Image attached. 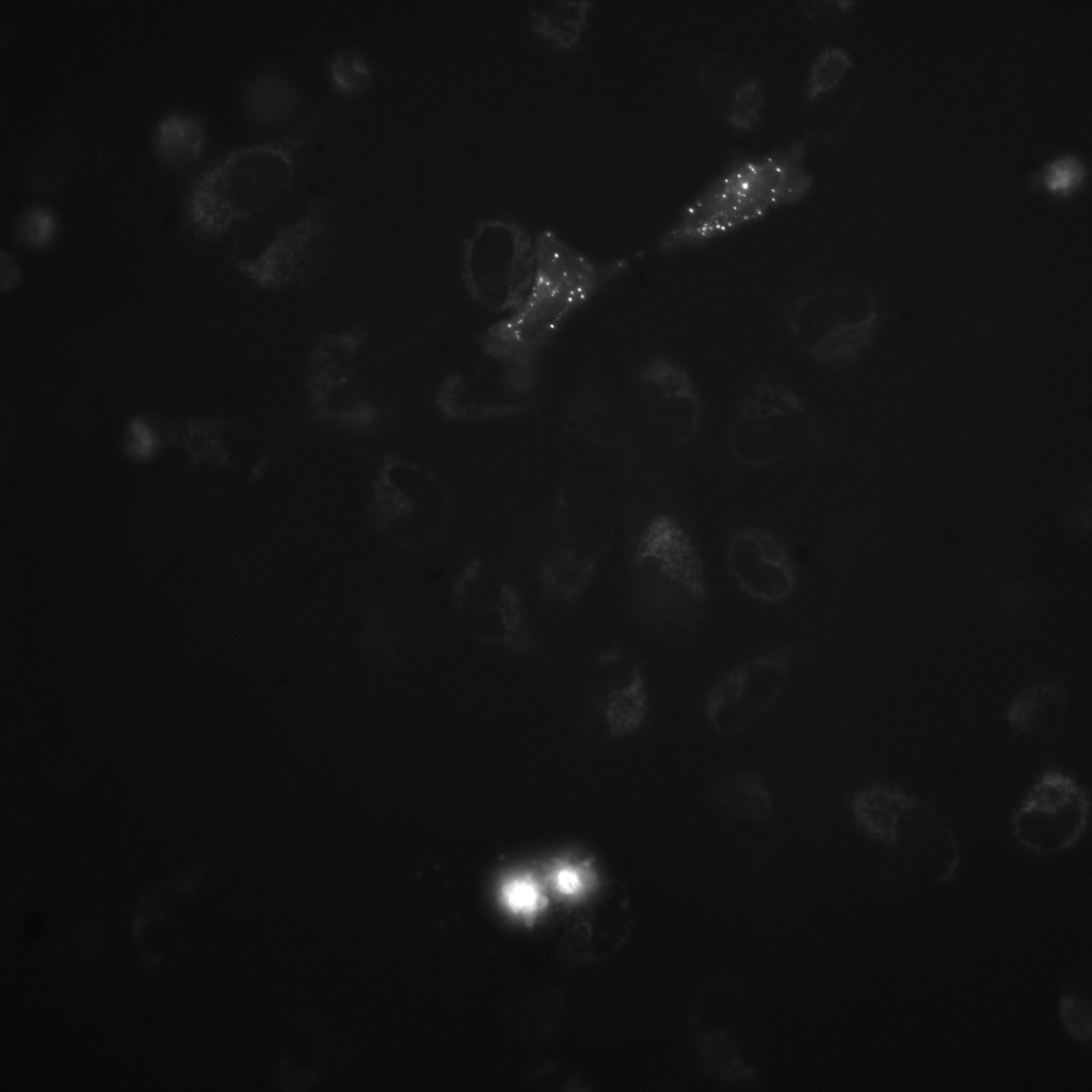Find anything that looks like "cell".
Returning a JSON list of instances; mask_svg holds the SVG:
<instances>
[{
  "mask_svg": "<svg viewBox=\"0 0 1092 1092\" xmlns=\"http://www.w3.org/2000/svg\"><path fill=\"white\" fill-rule=\"evenodd\" d=\"M1059 1016L1072 1038L1082 1043L1090 1042L1092 1021L1089 999L1071 993L1063 994L1059 1001Z\"/></svg>",
  "mask_w": 1092,
  "mask_h": 1092,
  "instance_id": "obj_32",
  "label": "cell"
},
{
  "mask_svg": "<svg viewBox=\"0 0 1092 1092\" xmlns=\"http://www.w3.org/2000/svg\"><path fill=\"white\" fill-rule=\"evenodd\" d=\"M60 223L57 214L43 205H31L17 216L13 238L23 250L43 253L58 241Z\"/></svg>",
  "mask_w": 1092,
  "mask_h": 1092,
  "instance_id": "obj_29",
  "label": "cell"
},
{
  "mask_svg": "<svg viewBox=\"0 0 1092 1092\" xmlns=\"http://www.w3.org/2000/svg\"><path fill=\"white\" fill-rule=\"evenodd\" d=\"M853 66L849 51L840 46H826L810 60L804 96L808 102H816L833 92Z\"/></svg>",
  "mask_w": 1092,
  "mask_h": 1092,
  "instance_id": "obj_28",
  "label": "cell"
},
{
  "mask_svg": "<svg viewBox=\"0 0 1092 1092\" xmlns=\"http://www.w3.org/2000/svg\"><path fill=\"white\" fill-rule=\"evenodd\" d=\"M314 121L276 140L234 148L190 183L182 198L183 228L203 240H216L262 212L292 184L300 149Z\"/></svg>",
  "mask_w": 1092,
  "mask_h": 1092,
  "instance_id": "obj_3",
  "label": "cell"
},
{
  "mask_svg": "<svg viewBox=\"0 0 1092 1092\" xmlns=\"http://www.w3.org/2000/svg\"><path fill=\"white\" fill-rule=\"evenodd\" d=\"M1067 705L1064 686L1051 679L1033 682L1018 691L1009 702L1006 719L1016 735H1044L1063 722Z\"/></svg>",
  "mask_w": 1092,
  "mask_h": 1092,
  "instance_id": "obj_19",
  "label": "cell"
},
{
  "mask_svg": "<svg viewBox=\"0 0 1092 1092\" xmlns=\"http://www.w3.org/2000/svg\"><path fill=\"white\" fill-rule=\"evenodd\" d=\"M792 661L791 649L768 652L741 662L719 678L704 701L710 727L723 737L749 728L787 689Z\"/></svg>",
  "mask_w": 1092,
  "mask_h": 1092,
  "instance_id": "obj_14",
  "label": "cell"
},
{
  "mask_svg": "<svg viewBox=\"0 0 1092 1092\" xmlns=\"http://www.w3.org/2000/svg\"><path fill=\"white\" fill-rule=\"evenodd\" d=\"M327 75L336 92L344 96H362L370 87L372 70L368 60L349 49L337 51L330 60Z\"/></svg>",
  "mask_w": 1092,
  "mask_h": 1092,
  "instance_id": "obj_31",
  "label": "cell"
},
{
  "mask_svg": "<svg viewBox=\"0 0 1092 1092\" xmlns=\"http://www.w3.org/2000/svg\"><path fill=\"white\" fill-rule=\"evenodd\" d=\"M640 382L668 415L676 441H689L702 423L704 404L688 370L672 358L656 357L641 369Z\"/></svg>",
  "mask_w": 1092,
  "mask_h": 1092,
  "instance_id": "obj_18",
  "label": "cell"
},
{
  "mask_svg": "<svg viewBox=\"0 0 1092 1092\" xmlns=\"http://www.w3.org/2000/svg\"><path fill=\"white\" fill-rule=\"evenodd\" d=\"M713 801L729 818L762 821L773 812L772 793L755 772L743 770L723 778L713 791Z\"/></svg>",
  "mask_w": 1092,
  "mask_h": 1092,
  "instance_id": "obj_22",
  "label": "cell"
},
{
  "mask_svg": "<svg viewBox=\"0 0 1092 1092\" xmlns=\"http://www.w3.org/2000/svg\"><path fill=\"white\" fill-rule=\"evenodd\" d=\"M547 892L543 874L529 869H516L505 873L499 881L497 899L514 920L531 925L547 910Z\"/></svg>",
  "mask_w": 1092,
  "mask_h": 1092,
  "instance_id": "obj_23",
  "label": "cell"
},
{
  "mask_svg": "<svg viewBox=\"0 0 1092 1092\" xmlns=\"http://www.w3.org/2000/svg\"><path fill=\"white\" fill-rule=\"evenodd\" d=\"M367 340V330L353 324L324 335L311 347L303 383L314 419L363 429L381 418V406L359 383V356Z\"/></svg>",
  "mask_w": 1092,
  "mask_h": 1092,
  "instance_id": "obj_9",
  "label": "cell"
},
{
  "mask_svg": "<svg viewBox=\"0 0 1092 1092\" xmlns=\"http://www.w3.org/2000/svg\"><path fill=\"white\" fill-rule=\"evenodd\" d=\"M806 145L794 141L757 155H737L679 210L657 241L673 253L698 247L798 203L813 188Z\"/></svg>",
  "mask_w": 1092,
  "mask_h": 1092,
  "instance_id": "obj_1",
  "label": "cell"
},
{
  "mask_svg": "<svg viewBox=\"0 0 1092 1092\" xmlns=\"http://www.w3.org/2000/svg\"><path fill=\"white\" fill-rule=\"evenodd\" d=\"M548 890L565 903H579L592 894L598 883L594 864L584 856H556L542 873Z\"/></svg>",
  "mask_w": 1092,
  "mask_h": 1092,
  "instance_id": "obj_26",
  "label": "cell"
},
{
  "mask_svg": "<svg viewBox=\"0 0 1092 1092\" xmlns=\"http://www.w3.org/2000/svg\"><path fill=\"white\" fill-rule=\"evenodd\" d=\"M535 241L537 267L527 296L481 337L486 357L527 375L566 320L625 269L624 261L592 260L548 230Z\"/></svg>",
  "mask_w": 1092,
  "mask_h": 1092,
  "instance_id": "obj_2",
  "label": "cell"
},
{
  "mask_svg": "<svg viewBox=\"0 0 1092 1092\" xmlns=\"http://www.w3.org/2000/svg\"><path fill=\"white\" fill-rule=\"evenodd\" d=\"M648 711V695L643 671L635 667L626 681L614 688L606 697L605 722L609 732L625 737L641 727Z\"/></svg>",
  "mask_w": 1092,
  "mask_h": 1092,
  "instance_id": "obj_24",
  "label": "cell"
},
{
  "mask_svg": "<svg viewBox=\"0 0 1092 1092\" xmlns=\"http://www.w3.org/2000/svg\"><path fill=\"white\" fill-rule=\"evenodd\" d=\"M173 424L165 425L159 418L150 414H138L131 417L124 429L123 447L127 455L136 460H147L172 438Z\"/></svg>",
  "mask_w": 1092,
  "mask_h": 1092,
  "instance_id": "obj_30",
  "label": "cell"
},
{
  "mask_svg": "<svg viewBox=\"0 0 1092 1092\" xmlns=\"http://www.w3.org/2000/svg\"><path fill=\"white\" fill-rule=\"evenodd\" d=\"M878 302L865 289L833 285L798 296L788 312L794 343L814 362L829 367L855 362L870 346Z\"/></svg>",
  "mask_w": 1092,
  "mask_h": 1092,
  "instance_id": "obj_8",
  "label": "cell"
},
{
  "mask_svg": "<svg viewBox=\"0 0 1092 1092\" xmlns=\"http://www.w3.org/2000/svg\"><path fill=\"white\" fill-rule=\"evenodd\" d=\"M641 609L661 632L687 638L700 624L706 600L701 552L687 530L668 514L653 516L632 556Z\"/></svg>",
  "mask_w": 1092,
  "mask_h": 1092,
  "instance_id": "obj_4",
  "label": "cell"
},
{
  "mask_svg": "<svg viewBox=\"0 0 1092 1092\" xmlns=\"http://www.w3.org/2000/svg\"><path fill=\"white\" fill-rule=\"evenodd\" d=\"M590 10L588 1H551L532 7L531 18L545 41L567 48L580 39Z\"/></svg>",
  "mask_w": 1092,
  "mask_h": 1092,
  "instance_id": "obj_25",
  "label": "cell"
},
{
  "mask_svg": "<svg viewBox=\"0 0 1092 1092\" xmlns=\"http://www.w3.org/2000/svg\"><path fill=\"white\" fill-rule=\"evenodd\" d=\"M1083 166L1073 156L1066 155L1050 161L1043 173L1046 188L1056 192H1067L1082 179Z\"/></svg>",
  "mask_w": 1092,
  "mask_h": 1092,
  "instance_id": "obj_33",
  "label": "cell"
},
{
  "mask_svg": "<svg viewBox=\"0 0 1092 1092\" xmlns=\"http://www.w3.org/2000/svg\"><path fill=\"white\" fill-rule=\"evenodd\" d=\"M701 78L729 127L744 133L760 127L767 96L760 77L719 55L706 65Z\"/></svg>",
  "mask_w": 1092,
  "mask_h": 1092,
  "instance_id": "obj_17",
  "label": "cell"
},
{
  "mask_svg": "<svg viewBox=\"0 0 1092 1092\" xmlns=\"http://www.w3.org/2000/svg\"><path fill=\"white\" fill-rule=\"evenodd\" d=\"M803 15L814 23H824L840 17L854 4L848 0H810L798 3Z\"/></svg>",
  "mask_w": 1092,
  "mask_h": 1092,
  "instance_id": "obj_34",
  "label": "cell"
},
{
  "mask_svg": "<svg viewBox=\"0 0 1092 1092\" xmlns=\"http://www.w3.org/2000/svg\"><path fill=\"white\" fill-rule=\"evenodd\" d=\"M726 440L738 463L766 467L804 455L823 437L799 391L775 380H758L738 399Z\"/></svg>",
  "mask_w": 1092,
  "mask_h": 1092,
  "instance_id": "obj_6",
  "label": "cell"
},
{
  "mask_svg": "<svg viewBox=\"0 0 1092 1092\" xmlns=\"http://www.w3.org/2000/svg\"><path fill=\"white\" fill-rule=\"evenodd\" d=\"M849 809L866 837L900 852L928 878L947 882L957 873V837L948 822L918 797L877 783L855 791Z\"/></svg>",
  "mask_w": 1092,
  "mask_h": 1092,
  "instance_id": "obj_5",
  "label": "cell"
},
{
  "mask_svg": "<svg viewBox=\"0 0 1092 1092\" xmlns=\"http://www.w3.org/2000/svg\"><path fill=\"white\" fill-rule=\"evenodd\" d=\"M598 505L561 496L555 507L553 543L541 567L546 595L573 601L589 585L606 547L612 528Z\"/></svg>",
  "mask_w": 1092,
  "mask_h": 1092,
  "instance_id": "obj_12",
  "label": "cell"
},
{
  "mask_svg": "<svg viewBox=\"0 0 1092 1092\" xmlns=\"http://www.w3.org/2000/svg\"><path fill=\"white\" fill-rule=\"evenodd\" d=\"M331 243L328 204L318 199L310 202L299 218L283 227L258 255L235 257L230 263L263 290L309 287L328 268Z\"/></svg>",
  "mask_w": 1092,
  "mask_h": 1092,
  "instance_id": "obj_11",
  "label": "cell"
},
{
  "mask_svg": "<svg viewBox=\"0 0 1092 1092\" xmlns=\"http://www.w3.org/2000/svg\"><path fill=\"white\" fill-rule=\"evenodd\" d=\"M535 238L518 223L489 219L463 242L461 278L479 307L502 318L527 296L536 273Z\"/></svg>",
  "mask_w": 1092,
  "mask_h": 1092,
  "instance_id": "obj_7",
  "label": "cell"
},
{
  "mask_svg": "<svg viewBox=\"0 0 1092 1092\" xmlns=\"http://www.w3.org/2000/svg\"><path fill=\"white\" fill-rule=\"evenodd\" d=\"M379 528L396 543L421 547L439 536L451 512L446 487L428 469L388 454L371 496Z\"/></svg>",
  "mask_w": 1092,
  "mask_h": 1092,
  "instance_id": "obj_10",
  "label": "cell"
},
{
  "mask_svg": "<svg viewBox=\"0 0 1092 1092\" xmlns=\"http://www.w3.org/2000/svg\"><path fill=\"white\" fill-rule=\"evenodd\" d=\"M1089 797L1083 786L1066 772H1042L1015 806L1010 826L1026 849L1051 854L1066 851L1087 830Z\"/></svg>",
  "mask_w": 1092,
  "mask_h": 1092,
  "instance_id": "obj_13",
  "label": "cell"
},
{
  "mask_svg": "<svg viewBox=\"0 0 1092 1092\" xmlns=\"http://www.w3.org/2000/svg\"><path fill=\"white\" fill-rule=\"evenodd\" d=\"M243 105L256 125L272 127L285 123L295 112L299 94L292 82L278 73L254 77L245 87Z\"/></svg>",
  "mask_w": 1092,
  "mask_h": 1092,
  "instance_id": "obj_21",
  "label": "cell"
},
{
  "mask_svg": "<svg viewBox=\"0 0 1092 1092\" xmlns=\"http://www.w3.org/2000/svg\"><path fill=\"white\" fill-rule=\"evenodd\" d=\"M23 277L22 269L16 258L4 250L0 254V290L2 293L16 289Z\"/></svg>",
  "mask_w": 1092,
  "mask_h": 1092,
  "instance_id": "obj_35",
  "label": "cell"
},
{
  "mask_svg": "<svg viewBox=\"0 0 1092 1092\" xmlns=\"http://www.w3.org/2000/svg\"><path fill=\"white\" fill-rule=\"evenodd\" d=\"M235 422L224 418H189L173 424L172 440L181 445L194 461H226L228 452L222 434Z\"/></svg>",
  "mask_w": 1092,
  "mask_h": 1092,
  "instance_id": "obj_27",
  "label": "cell"
},
{
  "mask_svg": "<svg viewBox=\"0 0 1092 1092\" xmlns=\"http://www.w3.org/2000/svg\"><path fill=\"white\" fill-rule=\"evenodd\" d=\"M728 574L748 596L780 604L796 590L797 573L781 540L767 529L746 526L736 530L725 549Z\"/></svg>",
  "mask_w": 1092,
  "mask_h": 1092,
  "instance_id": "obj_16",
  "label": "cell"
},
{
  "mask_svg": "<svg viewBox=\"0 0 1092 1092\" xmlns=\"http://www.w3.org/2000/svg\"><path fill=\"white\" fill-rule=\"evenodd\" d=\"M151 145L155 156L164 166L173 170L188 167L205 150V124L187 111L167 112L154 126Z\"/></svg>",
  "mask_w": 1092,
  "mask_h": 1092,
  "instance_id": "obj_20",
  "label": "cell"
},
{
  "mask_svg": "<svg viewBox=\"0 0 1092 1092\" xmlns=\"http://www.w3.org/2000/svg\"><path fill=\"white\" fill-rule=\"evenodd\" d=\"M457 613L478 638L510 648L529 640V627L519 592L486 560L470 562L455 581Z\"/></svg>",
  "mask_w": 1092,
  "mask_h": 1092,
  "instance_id": "obj_15",
  "label": "cell"
}]
</instances>
